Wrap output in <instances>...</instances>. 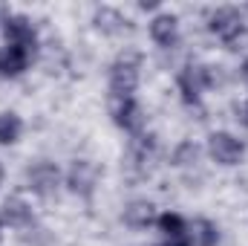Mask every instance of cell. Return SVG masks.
I'll list each match as a JSON object with an SVG mask.
<instances>
[{
  "label": "cell",
  "instance_id": "cell-1",
  "mask_svg": "<svg viewBox=\"0 0 248 246\" xmlns=\"http://www.w3.org/2000/svg\"><path fill=\"white\" fill-rule=\"evenodd\" d=\"M205 23H208V32L225 50H231V53L240 50L248 41V26H246V20H243V15H240V9H234V6H217V9H211L208 18H205Z\"/></svg>",
  "mask_w": 248,
  "mask_h": 246
},
{
  "label": "cell",
  "instance_id": "cell-2",
  "mask_svg": "<svg viewBox=\"0 0 248 246\" xmlns=\"http://www.w3.org/2000/svg\"><path fill=\"white\" fill-rule=\"evenodd\" d=\"M141 81V55L136 50H124L110 64V99H127L136 93Z\"/></svg>",
  "mask_w": 248,
  "mask_h": 246
},
{
  "label": "cell",
  "instance_id": "cell-3",
  "mask_svg": "<svg viewBox=\"0 0 248 246\" xmlns=\"http://www.w3.org/2000/svg\"><path fill=\"white\" fill-rule=\"evenodd\" d=\"M208 157L217 165H225V168L240 165L243 157H246V142L240 136L228 133V130H214L208 136Z\"/></svg>",
  "mask_w": 248,
  "mask_h": 246
},
{
  "label": "cell",
  "instance_id": "cell-4",
  "mask_svg": "<svg viewBox=\"0 0 248 246\" xmlns=\"http://www.w3.org/2000/svg\"><path fill=\"white\" fill-rule=\"evenodd\" d=\"M26 180V188L38 197H52L61 185V168L49 159H41V162H32L23 174Z\"/></svg>",
  "mask_w": 248,
  "mask_h": 246
},
{
  "label": "cell",
  "instance_id": "cell-5",
  "mask_svg": "<svg viewBox=\"0 0 248 246\" xmlns=\"http://www.w3.org/2000/svg\"><path fill=\"white\" fill-rule=\"evenodd\" d=\"M110 102H113V105H110V116H113L116 127H122L124 133H130V136L144 133V110H141V105L136 102V96L110 99Z\"/></svg>",
  "mask_w": 248,
  "mask_h": 246
},
{
  "label": "cell",
  "instance_id": "cell-6",
  "mask_svg": "<svg viewBox=\"0 0 248 246\" xmlns=\"http://www.w3.org/2000/svg\"><path fill=\"white\" fill-rule=\"evenodd\" d=\"M3 26V38L9 47H23V50H38V29L32 23V18L26 15H6Z\"/></svg>",
  "mask_w": 248,
  "mask_h": 246
},
{
  "label": "cell",
  "instance_id": "cell-7",
  "mask_svg": "<svg viewBox=\"0 0 248 246\" xmlns=\"http://www.w3.org/2000/svg\"><path fill=\"white\" fill-rule=\"evenodd\" d=\"M98 177H101V171H98V165L93 162V159H75L72 165H69V171H66V188L72 191V194H78V197H93V191H95V185H98Z\"/></svg>",
  "mask_w": 248,
  "mask_h": 246
},
{
  "label": "cell",
  "instance_id": "cell-8",
  "mask_svg": "<svg viewBox=\"0 0 248 246\" xmlns=\"http://www.w3.org/2000/svg\"><path fill=\"white\" fill-rule=\"evenodd\" d=\"M150 38H153V44L162 47V50L179 47V38H182L179 18H176L173 12H159V15H153V20H150Z\"/></svg>",
  "mask_w": 248,
  "mask_h": 246
},
{
  "label": "cell",
  "instance_id": "cell-9",
  "mask_svg": "<svg viewBox=\"0 0 248 246\" xmlns=\"http://www.w3.org/2000/svg\"><path fill=\"white\" fill-rule=\"evenodd\" d=\"M176 90H179L182 105H187V107H199L202 105L205 87H202V78H199V67L196 64H187V67H182L176 72Z\"/></svg>",
  "mask_w": 248,
  "mask_h": 246
},
{
  "label": "cell",
  "instance_id": "cell-10",
  "mask_svg": "<svg viewBox=\"0 0 248 246\" xmlns=\"http://www.w3.org/2000/svg\"><path fill=\"white\" fill-rule=\"evenodd\" d=\"M35 58V50H23V47H0V78H17L29 70V64Z\"/></svg>",
  "mask_w": 248,
  "mask_h": 246
},
{
  "label": "cell",
  "instance_id": "cell-11",
  "mask_svg": "<svg viewBox=\"0 0 248 246\" xmlns=\"http://www.w3.org/2000/svg\"><path fill=\"white\" fill-rule=\"evenodd\" d=\"M0 223L12 226V229H26L32 223V206L23 197H17V194L6 197L3 206H0Z\"/></svg>",
  "mask_w": 248,
  "mask_h": 246
},
{
  "label": "cell",
  "instance_id": "cell-12",
  "mask_svg": "<svg viewBox=\"0 0 248 246\" xmlns=\"http://www.w3.org/2000/svg\"><path fill=\"white\" fill-rule=\"evenodd\" d=\"M93 26L98 32H104V35H122L127 29H133V23L124 18V12L116 9V6H98L93 12Z\"/></svg>",
  "mask_w": 248,
  "mask_h": 246
},
{
  "label": "cell",
  "instance_id": "cell-13",
  "mask_svg": "<svg viewBox=\"0 0 248 246\" xmlns=\"http://www.w3.org/2000/svg\"><path fill=\"white\" fill-rule=\"evenodd\" d=\"M156 217H159V214H156V206H153L150 200H133L122 214V220L130 229H147V226L156 223Z\"/></svg>",
  "mask_w": 248,
  "mask_h": 246
},
{
  "label": "cell",
  "instance_id": "cell-14",
  "mask_svg": "<svg viewBox=\"0 0 248 246\" xmlns=\"http://www.w3.org/2000/svg\"><path fill=\"white\" fill-rule=\"evenodd\" d=\"M130 157H133V162L136 165H150L153 159H156V136L153 133H139V136H133L130 139Z\"/></svg>",
  "mask_w": 248,
  "mask_h": 246
},
{
  "label": "cell",
  "instance_id": "cell-15",
  "mask_svg": "<svg viewBox=\"0 0 248 246\" xmlns=\"http://www.w3.org/2000/svg\"><path fill=\"white\" fill-rule=\"evenodd\" d=\"M187 238L193 246H217L219 244V229L214 220L199 217V220H193V226H187Z\"/></svg>",
  "mask_w": 248,
  "mask_h": 246
},
{
  "label": "cell",
  "instance_id": "cell-16",
  "mask_svg": "<svg viewBox=\"0 0 248 246\" xmlns=\"http://www.w3.org/2000/svg\"><path fill=\"white\" fill-rule=\"evenodd\" d=\"M156 226L159 232L168 238V241H179V238H187V220L176 211H165L156 217Z\"/></svg>",
  "mask_w": 248,
  "mask_h": 246
},
{
  "label": "cell",
  "instance_id": "cell-17",
  "mask_svg": "<svg viewBox=\"0 0 248 246\" xmlns=\"http://www.w3.org/2000/svg\"><path fill=\"white\" fill-rule=\"evenodd\" d=\"M23 136V119L12 110L0 113V145H15Z\"/></svg>",
  "mask_w": 248,
  "mask_h": 246
},
{
  "label": "cell",
  "instance_id": "cell-18",
  "mask_svg": "<svg viewBox=\"0 0 248 246\" xmlns=\"http://www.w3.org/2000/svg\"><path fill=\"white\" fill-rule=\"evenodd\" d=\"M196 159H199V145H196L193 139L179 142V145L173 148V154H170V162H173L176 168H187V165H193Z\"/></svg>",
  "mask_w": 248,
  "mask_h": 246
},
{
  "label": "cell",
  "instance_id": "cell-19",
  "mask_svg": "<svg viewBox=\"0 0 248 246\" xmlns=\"http://www.w3.org/2000/svg\"><path fill=\"white\" fill-rule=\"evenodd\" d=\"M196 67H199V78L205 90H217L225 84V70L219 64H196Z\"/></svg>",
  "mask_w": 248,
  "mask_h": 246
},
{
  "label": "cell",
  "instance_id": "cell-20",
  "mask_svg": "<svg viewBox=\"0 0 248 246\" xmlns=\"http://www.w3.org/2000/svg\"><path fill=\"white\" fill-rule=\"evenodd\" d=\"M237 122H240V124L248 130V96L240 102V105H237Z\"/></svg>",
  "mask_w": 248,
  "mask_h": 246
},
{
  "label": "cell",
  "instance_id": "cell-21",
  "mask_svg": "<svg viewBox=\"0 0 248 246\" xmlns=\"http://www.w3.org/2000/svg\"><path fill=\"white\" fill-rule=\"evenodd\" d=\"M156 246H193L190 238H179V241H165V244H156Z\"/></svg>",
  "mask_w": 248,
  "mask_h": 246
},
{
  "label": "cell",
  "instance_id": "cell-22",
  "mask_svg": "<svg viewBox=\"0 0 248 246\" xmlns=\"http://www.w3.org/2000/svg\"><path fill=\"white\" fill-rule=\"evenodd\" d=\"M240 78L248 84V58H243V64H240Z\"/></svg>",
  "mask_w": 248,
  "mask_h": 246
},
{
  "label": "cell",
  "instance_id": "cell-23",
  "mask_svg": "<svg viewBox=\"0 0 248 246\" xmlns=\"http://www.w3.org/2000/svg\"><path fill=\"white\" fill-rule=\"evenodd\" d=\"M3 180H6V168H3V162H0V185H3Z\"/></svg>",
  "mask_w": 248,
  "mask_h": 246
},
{
  "label": "cell",
  "instance_id": "cell-24",
  "mask_svg": "<svg viewBox=\"0 0 248 246\" xmlns=\"http://www.w3.org/2000/svg\"><path fill=\"white\" fill-rule=\"evenodd\" d=\"M0 241H3V223H0Z\"/></svg>",
  "mask_w": 248,
  "mask_h": 246
}]
</instances>
